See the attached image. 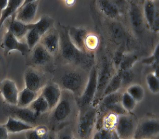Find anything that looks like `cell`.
Returning <instances> with one entry per match:
<instances>
[{"label":"cell","mask_w":159,"mask_h":139,"mask_svg":"<svg viewBox=\"0 0 159 139\" xmlns=\"http://www.w3.org/2000/svg\"><path fill=\"white\" fill-rule=\"evenodd\" d=\"M24 1L22 0H10L8 5L4 11L2 12L0 16V29L4 22L10 17L16 14L18 9L24 4Z\"/></svg>","instance_id":"22"},{"label":"cell","mask_w":159,"mask_h":139,"mask_svg":"<svg viewBox=\"0 0 159 139\" xmlns=\"http://www.w3.org/2000/svg\"><path fill=\"white\" fill-rule=\"evenodd\" d=\"M137 61L138 55H123V59L118 67V72L131 70Z\"/></svg>","instance_id":"30"},{"label":"cell","mask_w":159,"mask_h":139,"mask_svg":"<svg viewBox=\"0 0 159 139\" xmlns=\"http://www.w3.org/2000/svg\"><path fill=\"white\" fill-rule=\"evenodd\" d=\"M112 131L101 128L93 134L92 139H111Z\"/></svg>","instance_id":"39"},{"label":"cell","mask_w":159,"mask_h":139,"mask_svg":"<svg viewBox=\"0 0 159 139\" xmlns=\"http://www.w3.org/2000/svg\"><path fill=\"white\" fill-rule=\"evenodd\" d=\"M61 82L65 89L75 95H80V93L81 95L83 92L84 78L78 72L72 71L64 74L61 77Z\"/></svg>","instance_id":"8"},{"label":"cell","mask_w":159,"mask_h":139,"mask_svg":"<svg viewBox=\"0 0 159 139\" xmlns=\"http://www.w3.org/2000/svg\"><path fill=\"white\" fill-rule=\"evenodd\" d=\"M30 52L31 62L35 65H44L48 63L51 59L52 56L39 43L32 49Z\"/></svg>","instance_id":"17"},{"label":"cell","mask_w":159,"mask_h":139,"mask_svg":"<svg viewBox=\"0 0 159 139\" xmlns=\"http://www.w3.org/2000/svg\"><path fill=\"white\" fill-rule=\"evenodd\" d=\"M122 80V86H126L130 84L134 79V75L131 70L118 72Z\"/></svg>","instance_id":"37"},{"label":"cell","mask_w":159,"mask_h":139,"mask_svg":"<svg viewBox=\"0 0 159 139\" xmlns=\"http://www.w3.org/2000/svg\"><path fill=\"white\" fill-rule=\"evenodd\" d=\"M98 70L96 66L92 68L87 83L81 95L77 99L79 106L82 108L89 107L93 102L97 91Z\"/></svg>","instance_id":"4"},{"label":"cell","mask_w":159,"mask_h":139,"mask_svg":"<svg viewBox=\"0 0 159 139\" xmlns=\"http://www.w3.org/2000/svg\"><path fill=\"white\" fill-rule=\"evenodd\" d=\"M98 120V110L96 107L85 108L82 113L77 126V139H92Z\"/></svg>","instance_id":"2"},{"label":"cell","mask_w":159,"mask_h":139,"mask_svg":"<svg viewBox=\"0 0 159 139\" xmlns=\"http://www.w3.org/2000/svg\"><path fill=\"white\" fill-rule=\"evenodd\" d=\"M115 75L112 65L106 58L102 59L101 68L98 70V86L95 97L92 105L96 107L100 102L102 95L106 86Z\"/></svg>","instance_id":"3"},{"label":"cell","mask_w":159,"mask_h":139,"mask_svg":"<svg viewBox=\"0 0 159 139\" xmlns=\"http://www.w3.org/2000/svg\"><path fill=\"white\" fill-rule=\"evenodd\" d=\"M58 139H74V137L69 134H64L61 136Z\"/></svg>","instance_id":"43"},{"label":"cell","mask_w":159,"mask_h":139,"mask_svg":"<svg viewBox=\"0 0 159 139\" xmlns=\"http://www.w3.org/2000/svg\"><path fill=\"white\" fill-rule=\"evenodd\" d=\"M146 79L149 91L154 94H157L159 92V77L151 73L147 75Z\"/></svg>","instance_id":"34"},{"label":"cell","mask_w":159,"mask_h":139,"mask_svg":"<svg viewBox=\"0 0 159 139\" xmlns=\"http://www.w3.org/2000/svg\"><path fill=\"white\" fill-rule=\"evenodd\" d=\"M15 15L16 14H14L12 17L9 24L8 31L11 32L15 37L20 40L24 37H25L27 32L30 29V28L29 24H25L16 20Z\"/></svg>","instance_id":"20"},{"label":"cell","mask_w":159,"mask_h":139,"mask_svg":"<svg viewBox=\"0 0 159 139\" xmlns=\"http://www.w3.org/2000/svg\"><path fill=\"white\" fill-rule=\"evenodd\" d=\"M59 34L55 29L51 28L40 40L41 43L51 56L55 55L59 50Z\"/></svg>","instance_id":"12"},{"label":"cell","mask_w":159,"mask_h":139,"mask_svg":"<svg viewBox=\"0 0 159 139\" xmlns=\"http://www.w3.org/2000/svg\"><path fill=\"white\" fill-rule=\"evenodd\" d=\"M38 97V93L24 88L19 93L16 106L20 107H29Z\"/></svg>","instance_id":"24"},{"label":"cell","mask_w":159,"mask_h":139,"mask_svg":"<svg viewBox=\"0 0 159 139\" xmlns=\"http://www.w3.org/2000/svg\"><path fill=\"white\" fill-rule=\"evenodd\" d=\"M1 47L4 50V55L7 56L12 51H18L22 56H25L30 52L26 43H21L8 30L6 32L1 44Z\"/></svg>","instance_id":"7"},{"label":"cell","mask_w":159,"mask_h":139,"mask_svg":"<svg viewBox=\"0 0 159 139\" xmlns=\"http://www.w3.org/2000/svg\"><path fill=\"white\" fill-rule=\"evenodd\" d=\"M74 139H77V138H76V137H74Z\"/></svg>","instance_id":"46"},{"label":"cell","mask_w":159,"mask_h":139,"mask_svg":"<svg viewBox=\"0 0 159 139\" xmlns=\"http://www.w3.org/2000/svg\"><path fill=\"white\" fill-rule=\"evenodd\" d=\"M25 132L26 139H43L49 133L48 128L45 126L34 127Z\"/></svg>","instance_id":"28"},{"label":"cell","mask_w":159,"mask_h":139,"mask_svg":"<svg viewBox=\"0 0 159 139\" xmlns=\"http://www.w3.org/2000/svg\"><path fill=\"white\" fill-rule=\"evenodd\" d=\"M41 37V35L34 29H31L28 31L25 35L26 43L30 51L39 43Z\"/></svg>","instance_id":"31"},{"label":"cell","mask_w":159,"mask_h":139,"mask_svg":"<svg viewBox=\"0 0 159 139\" xmlns=\"http://www.w3.org/2000/svg\"><path fill=\"white\" fill-rule=\"evenodd\" d=\"M121 105L124 110L128 113H131L135 109L137 105L136 102L126 92L123 93L121 98Z\"/></svg>","instance_id":"33"},{"label":"cell","mask_w":159,"mask_h":139,"mask_svg":"<svg viewBox=\"0 0 159 139\" xmlns=\"http://www.w3.org/2000/svg\"><path fill=\"white\" fill-rule=\"evenodd\" d=\"M43 139H57L56 137L53 136V134L48 133V134L43 138Z\"/></svg>","instance_id":"44"},{"label":"cell","mask_w":159,"mask_h":139,"mask_svg":"<svg viewBox=\"0 0 159 139\" xmlns=\"http://www.w3.org/2000/svg\"><path fill=\"white\" fill-rule=\"evenodd\" d=\"M98 2L99 9L106 16L111 19H115L119 16V8L113 1L101 0L99 1Z\"/></svg>","instance_id":"21"},{"label":"cell","mask_w":159,"mask_h":139,"mask_svg":"<svg viewBox=\"0 0 159 139\" xmlns=\"http://www.w3.org/2000/svg\"><path fill=\"white\" fill-rule=\"evenodd\" d=\"M41 95L48 103L49 110H52L60 101L62 91L57 84L50 83L43 87Z\"/></svg>","instance_id":"13"},{"label":"cell","mask_w":159,"mask_h":139,"mask_svg":"<svg viewBox=\"0 0 159 139\" xmlns=\"http://www.w3.org/2000/svg\"><path fill=\"white\" fill-rule=\"evenodd\" d=\"M143 13L147 24L153 32L159 31V11L153 1L145 2Z\"/></svg>","instance_id":"14"},{"label":"cell","mask_w":159,"mask_h":139,"mask_svg":"<svg viewBox=\"0 0 159 139\" xmlns=\"http://www.w3.org/2000/svg\"><path fill=\"white\" fill-rule=\"evenodd\" d=\"M126 92L137 103L142 101L145 94L143 87L138 84H133L128 86Z\"/></svg>","instance_id":"29"},{"label":"cell","mask_w":159,"mask_h":139,"mask_svg":"<svg viewBox=\"0 0 159 139\" xmlns=\"http://www.w3.org/2000/svg\"><path fill=\"white\" fill-rule=\"evenodd\" d=\"M8 5V0H0V16L2 12L4 11Z\"/></svg>","instance_id":"42"},{"label":"cell","mask_w":159,"mask_h":139,"mask_svg":"<svg viewBox=\"0 0 159 139\" xmlns=\"http://www.w3.org/2000/svg\"><path fill=\"white\" fill-rule=\"evenodd\" d=\"M8 134L4 124H0V139H8Z\"/></svg>","instance_id":"40"},{"label":"cell","mask_w":159,"mask_h":139,"mask_svg":"<svg viewBox=\"0 0 159 139\" xmlns=\"http://www.w3.org/2000/svg\"><path fill=\"white\" fill-rule=\"evenodd\" d=\"M67 2H69V3H66V5H68V6H71L72 5H74L75 2V1H66Z\"/></svg>","instance_id":"45"},{"label":"cell","mask_w":159,"mask_h":139,"mask_svg":"<svg viewBox=\"0 0 159 139\" xmlns=\"http://www.w3.org/2000/svg\"><path fill=\"white\" fill-rule=\"evenodd\" d=\"M159 133L158 119L148 118L138 123L133 139H155Z\"/></svg>","instance_id":"6"},{"label":"cell","mask_w":159,"mask_h":139,"mask_svg":"<svg viewBox=\"0 0 159 139\" xmlns=\"http://www.w3.org/2000/svg\"><path fill=\"white\" fill-rule=\"evenodd\" d=\"M29 107L38 116L50 110L48 103L41 95L38 96Z\"/></svg>","instance_id":"27"},{"label":"cell","mask_w":159,"mask_h":139,"mask_svg":"<svg viewBox=\"0 0 159 139\" xmlns=\"http://www.w3.org/2000/svg\"><path fill=\"white\" fill-rule=\"evenodd\" d=\"M20 92L14 81L6 79L0 83V93L10 106H16Z\"/></svg>","instance_id":"10"},{"label":"cell","mask_w":159,"mask_h":139,"mask_svg":"<svg viewBox=\"0 0 159 139\" xmlns=\"http://www.w3.org/2000/svg\"><path fill=\"white\" fill-rule=\"evenodd\" d=\"M10 116L34 126L37 122L38 115L30 107H20L10 106L7 109Z\"/></svg>","instance_id":"11"},{"label":"cell","mask_w":159,"mask_h":139,"mask_svg":"<svg viewBox=\"0 0 159 139\" xmlns=\"http://www.w3.org/2000/svg\"><path fill=\"white\" fill-rule=\"evenodd\" d=\"M59 49L64 59L74 64L84 68H91L94 56L92 52L82 51L76 48L69 40L68 30L64 29L59 32Z\"/></svg>","instance_id":"1"},{"label":"cell","mask_w":159,"mask_h":139,"mask_svg":"<svg viewBox=\"0 0 159 139\" xmlns=\"http://www.w3.org/2000/svg\"><path fill=\"white\" fill-rule=\"evenodd\" d=\"M25 87L31 91L38 92L42 85V79L37 72L32 70H28L24 75Z\"/></svg>","instance_id":"19"},{"label":"cell","mask_w":159,"mask_h":139,"mask_svg":"<svg viewBox=\"0 0 159 139\" xmlns=\"http://www.w3.org/2000/svg\"><path fill=\"white\" fill-rule=\"evenodd\" d=\"M130 17L133 28L137 30H142L143 25V15L140 7L136 4H131Z\"/></svg>","instance_id":"23"},{"label":"cell","mask_w":159,"mask_h":139,"mask_svg":"<svg viewBox=\"0 0 159 139\" xmlns=\"http://www.w3.org/2000/svg\"><path fill=\"white\" fill-rule=\"evenodd\" d=\"M138 123L131 113L118 115L115 131L120 139H133Z\"/></svg>","instance_id":"5"},{"label":"cell","mask_w":159,"mask_h":139,"mask_svg":"<svg viewBox=\"0 0 159 139\" xmlns=\"http://www.w3.org/2000/svg\"><path fill=\"white\" fill-rule=\"evenodd\" d=\"M123 57V54L121 52H117L114 57V64L116 67H119Z\"/></svg>","instance_id":"41"},{"label":"cell","mask_w":159,"mask_h":139,"mask_svg":"<svg viewBox=\"0 0 159 139\" xmlns=\"http://www.w3.org/2000/svg\"><path fill=\"white\" fill-rule=\"evenodd\" d=\"M38 7V2L35 0L24 1L15 15L16 20L25 24H30L35 19Z\"/></svg>","instance_id":"9"},{"label":"cell","mask_w":159,"mask_h":139,"mask_svg":"<svg viewBox=\"0 0 159 139\" xmlns=\"http://www.w3.org/2000/svg\"><path fill=\"white\" fill-rule=\"evenodd\" d=\"M4 126L9 133H18L27 132L35 127L10 116H9Z\"/></svg>","instance_id":"18"},{"label":"cell","mask_w":159,"mask_h":139,"mask_svg":"<svg viewBox=\"0 0 159 139\" xmlns=\"http://www.w3.org/2000/svg\"><path fill=\"white\" fill-rule=\"evenodd\" d=\"M99 43V38L95 34H88L85 40V48L91 52L95 51Z\"/></svg>","instance_id":"35"},{"label":"cell","mask_w":159,"mask_h":139,"mask_svg":"<svg viewBox=\"0 0 159 139\" xmlns=\"http://www.w3.org/2000/svg\"><path fill=\"white\" fill-rule=\"evenodd\" d=\"M111 32L115 41L119 43L122 41L125 37L124 32L122 28L117 24H114L111 27Z\"/></svg>","instance_id":"38"},{"label":"cell","mask_w":159,"mask_h":139,"mask_svg":"<svg viewBox=\"0 0 159 139\" xmlns=\"http://www.w3.org/2000/svg\"><path fill=\"white\" fill-rule=\"evenodd\" d=\"M53 110V119L58 122H64L68 118L72 112V103L68 98L61 97L60 101Z\"/></svg>","instance_id":"15"},{"label":"cell","mask_w":159,"mask_h":139,"mask_svg":"<svg viewBox=\"0 0 159 139\" xmlns=\"http://www.w3.org/2000/svg\"><path fill=\"white\" fill-rule=\"evenodd\" d=\"M159 46L157 45L153 54L148 58L143 59L142 63L143 64L153 66L155 69L157 67H159Z\"/></svg>","instance_id":"36"},{"label":"cell","mask_w":159,"mask_h":139,"mask_svg":"<svg viewBox=\"0 0 159 139\" xmlns=\"http://www.w3.org/2000/svg\"><path fill=\"white\" fill-rule=\"evenodd\" d=\"M117 116L118 115L113 113H107L102 119V128L111 131L115 130L117 120Z\"/></svg>","instance_id":"32"},{"label":"cell","mask_w":159,"mask_h":139,"mask_svg":"<svg viewBox=\"0 0 159 139\" xmlns=\"http://www.w3.org/2000/svg\"><path fill=\"white\" fill-rule=\"evenodd\" d=\"M122 87V80L120 74L119 73L115 74L103 92L101 100L104 97L118 92Z\"/></svg>","instance_id":"26"},{"label":"cell","mask_w":159,"mask_h":139,"mask_svg":"<svg viewBox=\"0 0 159 139\" xmlns=\"http://www.w3.org/2000/svg\"><path fill=\"white\" fill-rule=\"evenodd\" d=\"M52 20L50 17L43 16L37 22L29 24V26L30 29H35L41 35V36L43 37L51 28H52Z\"/></svg>","instance_id":"25"},{"label":"cell","mask_w":159,"mask_h":139,"mask_svg":"<svg viewBox=\"0 0 159 139\" xmlns=\"http://www.w3.org/2000/svg\"><path fill=\"white\" fill-rule=\"evenodd\" d=\"M70 41L79 50L86 51L85 48V40L88 32L82 27H70L68 30Z\"/></svg>","instance_id":"16"}]
</instances>
